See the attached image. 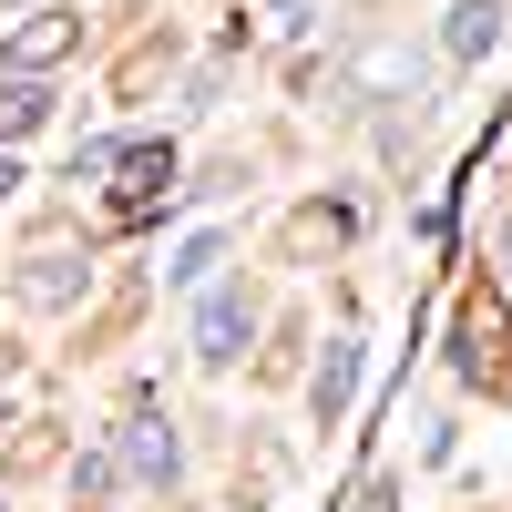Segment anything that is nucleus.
<instances>
[{"label": "nucleus", "instance_id": "f03ea898", "mask_svg": "<svg viewBox=\"0 0 512 512\" xmlns=\"http://www.w3.org/2000/svg\"><path fill=\"white\" fill-rule=\"evenodd\" d=\"M113 175H123V185H113V226H144L154 205L175 195V144H134V154L113 144Z\"/></svg>", "mask_w": 512, "mask_h": 512}, {"label": "nucleus", "instance_id": "7ed1b4c3", "mask_svg": "<svg viewBox=\"0 0 512 512\" xmlns=\"http://www.w3.org/2000/svg\"><path fill=\"white\" fill-rule=\"evenodd\" d=\"M246 338H256V297H246V287H205V308H195V359H205V369H236Z\"/></svg>", "mask_w": 512, "mask_h": 512}, {"label": "nucleus", "instance_id": "f8f14e48", "mask_svg": "<svg viewBox=\"0 0 512 512\" xmlns=\"http://www.w3.org/2000/svg\"><path fill=\"white\" fill-rule=\"evenodd\" d=\"M256 11H267V21H256L267 41H297V31H308V0H256Z\"/></svg>", "mask_w": 512, "mask_h": 512}, {"label": "nucleus", "instance_id": "20e7f679", "mask_svg": "<svg viewBox=\"0 0 512 512\" xmlns=\"http://www.w3.org/2000/svg\"><path fill=\"white\" fill-rule=\"evenodd\" d=\"M82 52V11H21V31L11 41H0V62H11V72H52V62H72Z\"/></svg>", "mask_w": 512, "mask_h": 512}, {"label": "nucleus", "instance_id": "9b49d317", "mask_svg": "<svg viewBox=\"0 0 512 512\" xmlns=\"http://www.w3.org/2000/svg\"><path fill=\"white\" fill-rule=\"evenodd\" d=\"M216 267H226V236H185L175 267H164V287H216Z\"/></svg>", "mask_w": 512, "mask_h": 512}, {"label": "nucleus", "instance_id": "1a4fd4ad", "mask_svg": "<svg viewBox=\"0 0 512 512\" xmlns=\"http://www.w3.org/2000/svg\"><path fill=\"white\" fill-rule=\"evenodd\" d=\"M41 123H52V93H41L31 72H11V82H0V144H21V134H41Z\"/></svg>", "mask_w": 512, "mask_h": 512}, {"label": "nucleus", "instance_id": "6e6552de", "mask_svg": "<svg viewBox=\"0 0 512 512\" xmlns=\"http://www.w3.org/2000/svg\"><path fill=\"white\" fill-rule=\"evenodd\" d=\"M502 41V0H451V31H441V52L451 62H482Z\"/></svg>", "mask_w": 512, "mask_h": 512}, {"label": "nucleus", "instance_id": "ddd939ff", "mask_svg": "<svg viewBox=\"0 0 512 512\" xmlns=\"http://www.w3.org/2000/svg\"><path fill=\"white\" fill-rule=\"evenodd\" d=\"M113 482H123V461H113V451H82V472H72V492H113Z\"/></svg>", "mask_w": 512, "mask_h": 512}, {"label": "nucleus", "instance_id": "39448f33", "mask_svg": "<svg viewBox=\"0 0 512 512\" xmlns=\"http://www.w3.org/2000/svg\"><path fill=\"white\" fill-rule=\"evenodd\" d=\"M349 400H359V338H328V359H318V379H308L318 431H338V420H349Z\"/></svg>", "mask_w": 512, "mask_h": 512}, {"label": "nucleus", "instance_id": "423d86ee", "mask_svg": "<svg viewBox=\"0 0 512 512\" xmlns=\"http://www.w3.org/2000/svg\"><path fill=\"white\" fill-rule=\"evenodd\" d=\"M123 461H134L144 482H175V472H185V451H175V431H164L154 410H134V420H123Z\"/></svg>", "mask_w": 512, "mask_h": 512}, {"label": "nucleus", "instance_id": "9d476101", "mask_svg": "<svg viewBox=\"0 0 512 512\" xmlns=\"http://www.w3.org/2000/svg\"><path fill=\"white\" fill-rule=\"evenodd\" d=\"M21 297H31V308H72V297H82V267H72V256H31Z\"/></svg>", "mask_w": 512, "mask_h": 512}, {"label": "nucleus", "instance_id": "0eeeda50", "mask_svg": "<svg viewBox=\"0 0 512 512\" xmlns=\"http://www.w3.org/2000/svg\"><path fill=\"white\" fill-rule=\"evenodd\" d=\"M359 93L369 103H410L420 93V62L400 52V41H369V52H359Z\"/></svg>", "mask_w": 512, "mask_h": 512}, {"label": "nucleus", "instance_id": "f257e3e1", "mask_svg": "<svg viewBox=\"0 0 512 512\" xmlns=\"http://www.w3.org/2000/svg\"><path fill=\"white\" fill-rule=\"evenodd\" d=\"M451 369L472 379V390H492V379H512V308L502 297H472L451 328Z\"/></svg>", "mask_w": 512, "mask_h": 512}, {"label": "nucleus", "instance_id": "4468645a", "mask_svg": "<svg viewBox=\"0 0 512 512\" xmlns=\"http://www.w3.org/2000/svg\"><path fill=\"white\" fill-rule=\"evenodd\" d=\"M11 185H21V164H11V154H0V205H11Z\"/></svg>", "mask_w": 512, "mask_h": 512}]
</instances>
